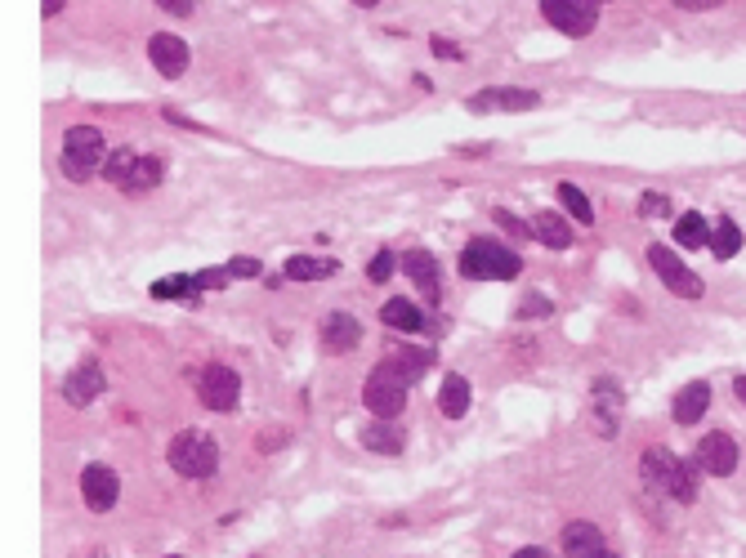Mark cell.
Listing matches in <instances>:
<instances>
[{
	"mask_svg": "<svg viewBox=\"0 0 746 558\" xmlns=\"http://www.w3.org/2000/svg\"><path fill=\"white\" fill-rule=\"evenodd\" d=\"M81 496H85V505H90L94 514H108V509L117 505V496H121L117 469H108V465H85V474H81Z\"/></svg>",
	"mask_w": 746,
	"mask_h": 558,
	"instance_id": "cell-11",
	"label": "cell"
},
{
	"mask_svg": "<svg viewBox=\"0 0 746 558\" xmlns=\"http://www.w3.org/2000/svg\"><path fill=\"white\" fill-rule=\"evenodd\" d=\"M706 407H711V384H702V380H693V384H684V389L675 393V425H697V420L706 416Z\"/></svg>",
	"mask_w": 746,
	"mask_h": 558,
	"instance_id": "cell-19",
	"label": "cell"
},
{
	"mask_svg": "<svg viewBox=\"0 0 746 558\" xmlns=\"http://www.w3.org/2000/svg\"><path fill=\"white\" fill-rule=\"evenodd\" d=\"M362 447L380 451V456H403L407 434H403V425H367L362 429Z\"/></svg>",
	"mask_w": 746,
	"mask_h": 558,
	"instance_id": "cell-21",
	"label": "cell"
},
{
	"mask_svg": "<svg viewBox=\"0 0 746 558\" xmlns=\"http://www.w3.org/2000/svg\"><path fill=\"white\" fill-rule=\"evenodd\" d=\"M403 273L416 282V291L425 295L429 304L443 300V273H438V259L429 250H407L403 255Z\"/></svg>",
	"mask_w": 746,
	"mask_h": 558,
	"instance_id": "cell-12",
	"label": "cell"
},
{
	"mask_svg": "<svg viewBox=\"0 0 746 558\" xmlns=\"http://www.w3.org/2000/svg\"><path fill=\"white\" fill-rule=\"evenodd\" d=\"M166 460H170V469L184 478H210L219 469V447L206 434H197V429H184V434L170 438Z\"/></svg>",
	"mask_w": 746,
	"mask_h": 558,
	"instance_id": "cell-2",
	"label": "cell"
},
{
	"mask_svg": "<svg viewBox=\"0 0 746 558\" xmlns=\"http://www.w3.org/2000/svg\"><path fill=\"white\" fill-rule=\"evenodd\" d=\"M103 179L121 192H148L161 184V161L157 157H135L130 148H117L103 161Z\"/></svg>",
	"mask_w": 746,
	"mask_h": 558,
	"instance_id": "cell-3",
	"label": "cell"
},
{
	"mask_svg": "<svg viewBox=\"0 0 746 558\" xmlns=\"http://www.w3.org/2000/svg\"><path fill=\"white\" fill-rule=\"evenodd\" d=\"M675 242L679 246H688V250H702V246H711V233H706V219L702 215H679L675 219Z\"/></svg>",
	"mask_w": 746,
	"mask_h": 558,
	"instance_id": "cell-27",
	"label": "cell"
},
{
	"mask_svg": "<svg viewBox=\"0 0 746 558\" xmlns=\"http://www.w3.org/2000/svg\"><path fill=\"white\" fill-rule=\"evenodd\" d=\"M724 0H675V9H688V14H697V9H720Z\"/></svg>",
	"mask_w": 746,
	"mask_h": 558,
	"instance_id": "cell-38",
	"label": "cell"
},
{
	"mask_svg": "<svg viewBox=\"0 0 746 558\" xmlns=\"http://www.w3.org/2000/svg\"><path fill=\"white\" fill-rule=\"evenodd\" d=\"M438 407H443L447 420H461L470 411V380L465 375H447L443 389H438Z\"/></svg>",
	"mask_w": 746,
	"mask_h": 558,
	"instance_id": "cell-23",
	"label": "cell"
},
{
	"mask_svg": "<svg viewBox=\"0 0 746 558\" xmlns=\"http://www.w3.org/2000/svg\"><path fill=\"white\" fill-rule=\"evenodd\" d=\"M711 250H715V259H733L742 250V228L733 224L729 215H720V224H715V233H711Z\"/></svg>",
	"mask_w": 746,
	"mask_h": 558,
	"instance_id": "cell-28",
	"label": "cell"
},
{
	"mask_svg": "<svg viewBox=\"0 0 746 558\" xmlns=\"http://www.w3.org/2000/svg\"><path fill=\"white\" fill-rule=\"evenodd\" d=\"M599 554H604V532L595 523L563 527V558H599Z\"/></svg>",
	"mask_w": 746,
	"mask_h": 558,
	"instance_id": "cell-18",
	"label": "cell"
},
{
	"mask_svg": "<svg viewBox=\"0 0 746 558\" xmlns=\"http://www.w3.org/2000/svg\"><path fill=\"white\" fill-rule=\"evenodd\" d=\"M559 206L568 210L572 219H581V228H590V224H595V210H590L586 192H581L577 184H559Z\"/></svg>",
	"mask_w": 746,
	"mask_h": 558,
	"instance_id": "cell-29",
	"label": "cell"
},
{
	"mask_svg": "<svg viewBox=\"0 0 746 558\" xmlns=\"http://www.w3.org/2000/svg\"><path fill=\"white\" fill-rule=\"evenodd\" d=\"M461 273L470 277V282H483V277H501V282H510V277L523 273V259L514 255L510 246H496V242H487V237H478V242L465 246Z\"/></svg>",
	"mask_w": 746,
	"mask_h": 558,
	"instance_id": "cell-1",
	"label": "cell"
},
{
	"mask_svg": "<svg viewBox=\"0 0 746 558\" xmlns=\"http://www.w3.org/2000/svg\"><path fill=\"white\" fill-rule=\"evenodd\" d=\"M541 14L554 32L563 36H590L599 23V0H541Z\"/></svg>",
	"mask_w": 746,
	"mask_h": 558,
	"instance_id": "cell-6",
	"label": "cell"
},
{
	"mask_svg": "<svg viewBox=\"0 0 746 558\" xmlns=\"http://www.w3.org/2000/svg\"><path fill=\"white\" fill-rule=\"evenodd\" d=\"M228 273H233V277H260V259H246V255H237L233 264H228Z\"/></svg>",
	"mask_w": 746,
	"mask_h": 558,
	"instance_id": "cell-35",
	"label": "cell"
},
{
	"mask_svg": "<svg viewBox=\"0 0 746 558\" xmlns=\"http://www.w3.org/2000/svg\"><path fill=\"white\" fill-rule=\"evenodd\" d=\"M693 460L702 465V474L729 478V474H738V442H733L729 434H706L702 442H697Z\"/></svg>",
	"mask_w": 746,
	"mask_h": 558,
	"instance_id": "cell-10",
	"label": "cell"
},
{
	"mask_svg": "<svg viewBox=\"0 0 746 558\" xmlns=\"http://www.w3.org/2000/svg\"><path fill=\"white\" fill-rule=\"evenodd\" d=\"M496 224H501L510 237H528V233H532V228H528V224H519V219H514L510 210H496Z\"/></svg>",
	"mask_w": 746,
	"mask_h": 558,
	"instance_id": "cell-34",
	"label": "cell"
},
{
	"mask_svg": "<svg viewBox=\"0 0 746 558\" xmlns=\"http://www.w3.org/2000/svg\"><path fill=\"white\" fill-rule=\"evenodd\" d=\"M99 393H103V371L94 367V362H81V367L63 380V398H68L72 407H90Z\"/></svg>",
	"mask_w": 746,
	"mask_h": 558,
	"instance_id": "cell-15",
	"label": "cell"
},
{
	"mask_svg": "<svg viewBox=\"0 0 746 558\" xmlns=\"http://www.w3.org/2000/svg\"><path fill=\"white\" fill-rule=\"evenodd\" d=\"M148 59L166 81H179L188 72V63H193V54H188V41H179L175 32H157L148 41Z\"/></svg>",
	"mask_w": 746,
	"mask_h": 558,
	"instance_id": "cell-9",
	"label": "cell"
},
{
	"mask_svg": "<svg viewBox=\"0 0 746 558\" xmlns=\"http://www.w3.org/2000/svg\"><path fill=\"white\" fill-rule=\"evenodd\" d=\"M532 233H537L550 250H568L572 246V228L563 224L559 210H537V219H532Z\"/></svg>",
	"mask_w": 746,
	"mask_h": 558,
	"instance_id": "cell-22",
	"label": "cell"
},
{
	"mask_svg": "<svg viewBox=\"0 0 746 558\" xmlns=\"http://www.w3.org/2000/svg\"><path fill=\"white\" fill-rule=\"evenodd\" d=\"M358 340H362L358 317H349V313H327V317H322V344H327L331 353L358 349Z\"/></svg>",
	"mask_w": 746,
	"mask_h": 558,
	"instance_id": "cell-16",
	"label": "cell"
},
{
	"mask_svg": "<svg viewBox=\"0 0 746 558\" xmlns=\"http://www.w3.org/2000/svg\"><path fill=\"white\" fill-rule=\"evenodd\" d=\"M59 9H63V0H41V14H45V18H54Z\"/></svg>",
	"mask_w": 746,
	"mask_h": 558,
	"instance_id": "cell-41",
	"label": "cell"
},
{
	"mask_svg": "<svg viewBox=\"0 0 746 558\" xmlns=\"http://www.w3.org/2000/svg\"><path fill=\"white\" fill-rule=\"evenodd\" d=\"M679 456L666 447H648L644 456H639V469H644V483L653 487V492H671V474H675Z\"/></svg>",
	"mask_w": 746,
	"mask_h": 558,
	"instance_id": "cell-20",
	"label": "cell"
},
{
	"mask_svg": "<svg viewBox=\"0 0 746 558\" xmlns=\"http://www.w3.org/2000/svg\"><path fill=\"white\" fill-rule=\"evenodd\" d=\"M599 5H604V0H599Z\"/></svg>",
	"mask_w": 746,
	"mask_h": 558,
	"instance_id": "cell-46",
	"label": "cell"
},
{
	"mask_svg": "<svg viewBox=\"0 0 746 558\" xmlns=\"http://www.w3.org/2000/svg\"><path fill=\"white\" fill-rule=\"evenodd\" d=\"M429 358H434V353H425V349H394V353H385V358H380V371H389L394 380H403L407 389H411V384L425 375Z\"/></svg>",
	"mask_w": 746,
	"mask_h": 558,
	"instance_id": "cell-17",
	"label": "cell"
},
{
	"mask_svg": "<svg viewBox=\"0 0 746 558\" xmlns=\"http://www.w3.org/2000/svg\"><path fill=\"white\" fill-rule=\"evenodd\" d=\"M590 407H595V425H599V434L612 438V434H617L621 407H626V398H621V384H612V380H595V389H590Z\"/></svg>",
	"mask_w": 746,
	"mask_h": 558,
	"instance_id": "cell-13",
	"label": "cell"
},
{
	"mask_svg": "<svg viewBox=\"0 0 746 558\" xmlns=\"http://www.w3.org/2000/svg\"><path fill=\"white\" fill-rule=\"evenodd\" d=\"M336 273H340L336 259H313V255L286 259V277H291V282H318V277H336Z\"/></svg>",
	"mask_w": 746,
	"mask_h": 558,
	"instance_id": "cell-25",
	"label": "cell"
},
{
	"mask_svg": "<svg viewBox=\"0 0 746 558\" xmlns=\"http://www.w3.org/2000/svg\"><path fill=\"white\" fill-rule=\"evenodd\" d=\"M541 103L537 90H478L470 99V112H492V108H505V112H532Z\"/></svg>",
	"mask_w": 746,
	"mask_h": 558,
	"instance_id": "cell-14",
	"label": "cell"
},
{
	"mask_svg": "<svg viewBox=\"0 0 746 558\" xmlns=\"http://www.w3.org/2000/svg\"><path fill=\"white\" fill-rule=\"evenodd\" d=\"M697 487H702V465L697 460H679L675 474H671V500H679V505H693L697 500Z\"/></svg>",
	"mask_w": 746,
	"mask_h": 558,
	"instance_id": "cell-24",
	"label": "cell"
},
{
	"mask_svg": "<svg viewBox=\"0 0 746 558\" xmlns=\"http://www.w3.org/2000/svg\"><path fill=\"white\" fill-rule=\"evenodd\" d=\"M550 313H554V304L541 300V295H528V300L519 304V317H550Z\"/></svg>",
	"mask_w": 746,
	"mask_h": 558,
	"instance_id": "cell-33",
	"label": "cell"
},
{
	"mask_svg": "<svg viewBox=\"0 0 746 558\" xmlns=\"http://www.w3.org/2000/svg\"><path fill=\"white\" fill-rule=\"evenodd\" d=\"M599 558H617V554H608V550H604V554H599Z\"/></svg>",
	"mask_w": 746,
	"mask_h": 558,
	"instance_id": "cell-44",
	"label": "cell"
},
{
	"mask_svg": "<svg viewBox=\"0 0 746 558\" xmlns=\"http://www.w3.org/2000/svg\"><path fill=\"white\" fill-rule=\"evenodd\" d=\"M197 398H202L206 411H233L237 398H242V380H237L233 367L210 362V367L202 371V380H197Z\"/></svg>",
	"mask_w": 746,
	"mask_h": 558,
	"instance_id": "cell-7",
	"label": "cell"
},
{
	"mask_svg": "<svg viewBox=\"0 0 746 558\" xmlns=\"http://www.w3.org/2000/svg\"><path fill=\"white\" fill-rule=\"evenodd\" d=\"M362 402H367V411H376L380 420H394V416H403V407H407V384L376 367L367 375V384H362Z\"/></svg>",
	"mask_w": 746,
	"mask_h": 558,
	"instance_id": "cell-8",
	"label": "cell"
},
{
	"mask_svg": "<svg viewBox=\"0 0 746 558\" xmlns=\"http://www.w3.org/2000/svg\"><path fill=\"white\" fill-rule=\"evenodd\" d=\"M353 5H362V9H371V5H380V0H353Z\"/></svg>",
	"mask_w": 746,
	"mask_h": 558,
	"instance_id": "cell-43",
	"label": "cell"
},
{
	"mask_svg": "<svg viewBox=\"0 0 746 558\" xmlns=\"http://www.w3.org/2000/svg\"><path fill=\"white\" fill-rule=\"evenodd\" d=\"M514 558H550V554H545V550H541V545H523V550H519V554H514Z\"/></svg>",
	"mask_w": 746,
	"mask_h": 558,
	"instance_id": "cell-40",
	"label": "cell"
},
{
	"mask_svg": "<svg viewBox=\"0 0 746 558\" xmlns=\"http://www.w3.org/2000/svg\"><path fill=\"white\" fill-rule=\"evenodd\" d=\"M394 264H398V255H394V250H380V255L371 259L367 277H371V282H389V273H394Z\"/></svg>",
	"mask_w": 746,
	"mask_h": 558,
	"instance_id": "cell-32",
	"label": "cell"
},
{
	"mask_svg": "<svg viewBox=\"0 0 746 558\" xmlns=\"http://www.w3.org/2000/svg\"><path fill=\"white\" fill-rule=\"evenodd\" d=\"M639 215H644V219H666V215H671V197H666V192H644V197H639Z\"/></svg>",
	"mask_w": 746,
	"mask_h": 558,
	"instance_id": "cell-31",
	"label": "cell"
},
{
	"mask_svg": "<svg viewBox=\"0 0 746 558\" xmlns=\"http://www.w3.org/2000/svg\"><path fill=\"white\" fill-rule=\"evenodd\" d=\"M733 393H738V402L746 407V375H738V380H733Z\"/></svg>",
	"mask_w": 746,
	"mask_h": 558,
	"instance_id": "cell-42",
	"label": "cell"
},
{
	"mask_svg": "<svg viewBox=\"0 0 746 558\" xmlns=\"http://www.w3.org/2000/svg\"><path fill=\"white\" fill-rule=\"evenodd\" d=\"M170 558H179V554H170Z\"/></svg>",
	"mask_w": 746,
	"mask_h": 558,
	"instance_id": "cell-45",
	"label": "cell"
},
{
	"mask_svg": "<svg viewBox=\"0 0 746 558\" xmlns=\"http://www.w3.org/2000/svg\"><path fill=\"white\" fill-rule=\"evenodd\" d=\"M157 5L166 9L170 18H188V14H193V9H197V0H157Z\"/></svg>",
	"mask_w": 746,
	"mask_h": 558,
	"instance_id": "cell-36",
	"label": "cell"
},
{
	"mask_svg": "<svg viewBox=\"0 0 746 558\" xmlns=\"http://www.w3.org/2000/svg\"><path fill=\"white\" fill-rule=\"evenodd\" d=\"M380 322L394 326V331H425L429 317H420V309L411 300H385V309H380Z\"/></svg>",
	"mask_w": 746,
	"mask_h": 558,
	"instance_id": "cell-26",
	"label": "cell"
},
{
	"mask_svg": "<svg viewBox=\"0 0 746 558\" xmlns=\"http://www.w3.org/2000/svg\"><path fill=\"white\" fill-rule=\"evenodd\" d=\"M434 54L438 59H461V50H456L452 41H438V36H434Z\"/></svg>",
	"mask_w": 746,
	"mask_h": 558,
	"instance_id": "cell-39",
	"label": "cell"
},
{
	"mask_svg": "<svg viewBox=\"0 0 746 558\" xmlns=\"http://www.w3.org/2000/svg\"><path fill=\"white\" fill-rule=\"evenodd\" d=\"M197 286H202L197 277L179 273V277H161V282H152V295H157V300H193Z\"/></svg>",
	"mask_w": 746,
	"mask_h": 558,
	"instance_id": "cell-30",
	"label": "cell"
},
{
	"mask_svg": "<svg viewBox=\"0 0 746 558\" xmlns=\"http://www.w3.org/2000/svg\"><path fill=\"white\" fill-rule=\"evenodd\" d=\"M99 161H103V134L94 125H72L63 134V170H68V179L85 184L99 170Z\"/></svg>",
	"mask_w": 746,
	"mask_h": 558,
	"instance_id": "cell-4",
	"label": "cell"
},
{
	"mask_svg": "<svg viewBox=\"0 0 746 558\" xmlns=\"http://www.w3.org/2000/svg\"><path fill=\"white\" fill-rule=\"evenodd\" d=\"M228 277H233V273H228V268H224V273H219V268H210V273H202V277H197V282L210 286V291H219V286H228Z\"/></svg>",
	"mask_w": 746,
	"mask_h": 558,
	"instance_id": "cell-37",
	"label": "cell"
},
{
	"mask_svg": "<svg viewBox=\"0 0 746 558\" xmlns=\"http://www.w3.org/2000/svg\"><path fill=\"white\" fill-rule=\"evenodd\" d=\"M648 264H653V273L662 277L671 295H679V300H702V277H697L671 246L653 242V246H648Z\"/></svg>",
	"mask_w": 746,
	"mask_h": 558,
	"instance_id": "cell-5",
	"label": "cell"
}]
</instances>
